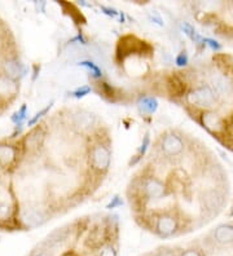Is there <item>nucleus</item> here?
Instances as JSON below:
<instances>
[{
	"label": "nucleus",
	"instance_id": "obj_7",
	"mask_svg": "<svg viewBox=\"0 0 233 256\" xmlns=\"http://www.w3.org/2000/svg\"><path fill=\"white\" fill-rule=\"evenodd\" d=\"M211 238L215 244L221 247L232 246L233 244V225L220 224L212 230Z\"/></svg>",
	"mask_w": 233,
	"mask_h": 256
},
{
	"label": "nucleus",
	"instance_id": "obj_6",
	"mask_svg": "<svg viewBox=\"0 0 233 256\" xmlns=\"http://www.w3.org/2000/svg\"><path fill=\"white\" fill-rule=\"evenodd\" d=\"M201 123L207 131L212 132V134H221L225 128L223 118L217 112H211V110H207L202 114Z\"/></svg>",
	"mask_w": 233,
	"mask_h": 256
},
{
	"label": "nucleus",
	"instance_id": "obj_3",
	"mask_svg": "<svg viewBox=\"0 0 233 256\" xmlns=\"http://www.w3.org/2000/svg\"><path fill=\"white\" fill-rule=\"evenodd\" d=\"M141 193L148 200H158L165 196L166 186L159 178L149 176L141 182Z\"/></svg>",
	"mask_w": 233,
	"mask_h": 256
},
{
	"label": "nucleus",
	"instance_id": "obj_26",
	"mask_svg": "<svg viewBox=\"0 0 233 256\" xmlns=\"http://www.w3.org/2000/svg\"><path fill=\"white\" fill-rule=\"evenodd\" d=\"M202 42H203L205 44H207L208 47L212 48V50H219L221 48V46L217 43L216 40H212V39H208V38H203V40Z\"/></svg>",
	"mask_w": 233,
	"mask_h": 256
},
{
	"label": "nucleus",
	"instance_id": "obj_13",
	"mask_svg": "<svg viewBox=\"0 0 233 256\" xmlns=\"http://www.w3.org/2000/svg\"><path fill=\"white\" fill-rule=\"evenodd\" d=\"M4 72H6V75L8 78L11 79H17L20 75L22 74V68L21 64L15 58L7 60L6 62H4Z\"/></svg>",
	"mask_w": 233,
	"mask_h": 256
},
{
	"label": "nucleus",
	"instance_id": "obj_2",
	"mask_svg": "<svg viewBox=\"0 0 233 256\" xmlns=\"http://www.w3.org/2000/svg\"><path fill=\"white\" fill-rule=\"evenodd\" d=\"M91 164L96 171L106 172L112 163V152L103 142H97L92 146L90 153Z\"/></svg>",
	"mask_w": 233,
	"mask_h": 256
},
{
	"label": "nucleus",
	"instance_id": "obj_20",
	"mask_svg": "<svg viewBox=\"0 0 233 256\" xmlns=\"http://www.w3.org/2000/svg\"><path fill=\"white\" fill-rule=\"evenodd\" d=\"M25 116H26V106L24 105V106H22L19 112H16L15 116H13L12 119H13V122H16L17 124H21L22 120L25 119Z\"/></svg>",
	"mask_w": 233,
	"mask_h": 256
},
{
	"label": "nucleus",
	"instance_id": "obj_1",
	"mask_svg": "<svg viewBox=\"0 0 233 256\" xmlns=\"http://www.w3.org/2000/svg\"><path fill=\"white\" fill-rule=\"evenodd\" d=\"M186 101L193 106L211 109L215 105L216 98H215V92L210 86H201L186 94Z\"/></svg>",
	"mask_w": 233,
	"mask_h": 256
},
{
	"label": "nucleus",
	"instance_id": "obj_17",
	"mask_svg": "<svg viewBox=\"0 0 233 256\" xmlns=\"http://www.w3.org/2000/svg\"><path fill=\"white\" fill-rule=\"evenodd\" d=\"M97 256H118V250H117V247L113 244H104V246L100 248Z\"/></svg>",
	"mask_w": 233,
	"mask_h": 256
},
{
	"label": "nucleus",
	"instance_id": "obj_27",
	"mask_svg": "<svg viewBox=\"0 0 233 256\" xmlns=\"http://www.w3.org/2000/svg\"><path fill=\"white\" fill-rule=\"evenodd\" d=\"M122 204H123V200H122L121 198L118 197V196H115V197L112 200V202H110V203H109V204H108V208H109V210L117 208V207L122 206Z\"/></svg>",
	"mask_w": 233,
	"mask_h": 256
},
{
	"label": "nucleus",
	"instance_id": "obj_14",
	"mask_svg": "<svg viewBox=\"0 0 233 256\" xmlns=\"http://www.w3.org/2000/svg\"><path fill=\"white\" fill-rule=\"evenodd\" d=\"M16 158V150L11 145H0V164L10 166Z\"/></svg>",
	"mask_w": 233,
	"mask_h": 256
},
{
	"label": "nucleus",
	"instance_id": "obj_28",
	"mask_svg": "<svg viewBox=\"0 0 233 256\" xmlns=\"http://www.w3.org/2000/svg\"><path fill=\"white\" fill-rule=\"evenodd\" d=\"M149 18H150V21H153V22H154V24H157V25L163 26V20L161 18V16H159V14L157 12H152V13H150Z\"/></svg>",
	"mask_w": 233,
	"mask_h": 256
},
{
	"label": "nucleus",
	"instance_id": "obj_18",
	"mask_svg": "<svg viewBox=\"0 0 233 256\" xmlns=\"http://www.w3.org/2000/svg\"><path fill=\"white\" fill-rule=\"evenodd\" d=\"M79 65L90 70L91 74H92L95 78H100V76H101V70L99 69V66H97L96 64H93L91 62V61H86V60H84V61H81V62H79Z\"/></svg>",
	"mask_w": 233,
	"mask_h": 256
},
{
	"label": "nucleus",
	"instance_id": "obj_16",
	"mask_svg": "<svg viewBox=\"0 0 233 256\" xmlns=\"http://www.w3.org/2000/svg\"><path fill=\"white\" fill-rule=\"evenodd\" d=\"M181 28H183V32H185V34L188 35L190 39H192V40H194V42H202V40H203V38L199 36V35L197 34L196 30H194V28H193L192 26L188 24V22H183V24H181Z\"/></svg>",
	"mask_w": 233,
	"mask_h": 256
},
{
	"label": "nucleus",
	"instance_id": "obj_11",
	"mask_svg": "<svg viewBox=\"0 0 233 256\" xmlns=\"http://www.w3.org/2000/svg\"><path fill=\"white\" fill-rule=\"evenodd\" d=\"M212 91L217 94H228L232 90V83L225 75L216 74L212 76Z\"/></svg>",
	"mask_w": 233,
	"mask_h": 256
},
{
	"label": "nucleus",
	"instance_id": "obj_24",
	"mask_svg": "<svg viewBox=\"0 0 233 256\" xmlns=\"http://www.w3.org/2000/svg\"><path fill=\"white\" fill-rule=\"evenodd\" d=\"M179 256H205V255L202 254L201 250H198V248H193L192 247V248H186V250H184Z\"/></svg>",
	"mask_w": 233,
	"mask_h": 256
},
{
	"label": "nucleus",
	"instance_id": "obj_10",
	"mask_svg": "<svg viewBox=\"0 0 233 256\" xmlns=\"http://www.w3.org/2000/svg\"><path fill=\"white\" fill-rule=\"evenodd\" d=\"M224 200L216 190H208L202 196V204L207 211H219L223 206Z\"/></svg>",
	"mask_w": 233,
	"mask_h": 256
},
{
	"label": "nucleus",
	"instance_id": "obj_4",
	"mask_svg": "<svg viewBox=\"0 0 233 256\" xmlns=\"http://www.w3.org/2000/svg\"><path fill=\"white\" fill-rule=\"evenodd\" d=\"M185 149L183 138L179 134L170 132L166 134L161 140V152L167 156H180Z\"/></svg>",
	"mask_w": 233,
	"mask_h": 256
},
{
	"label": "nucleus",
	"instance_id": "obj_9",
	"mask_svg": "<svg viewBox=\"0 0 233 256\" xmlns=\"http://www.w3.org/2000/svg\"><path fill=\"white\" fill-rule=\"evenodd\" d=\"M21 220L28 228H35V226H39V225H42L46 222L42 211H39L37 208L24 210L21 214Z\"/></svg>",
	"mask_w": 233,
	"mask_h": 256
},
{
	"label": "nucleus",
	"instance_id": "obj_25",
	"mask_svg": "<svg viewBox=\"0 0 233 256\" xmlns=\"http://www.w3.org/2000/svg\"><path fill=\"white\" fill-rule=\"evenodd\" d=\"M51 106H52V104H51V105H48V106H47V108H44V109L42 110L41 112H38L37 116H35L34 118L31 119L30 122H29V126H33V124H34V123H37V122H38V119H41L42 116H44V114H47V112H48V110L51 109Z\"/></svg>",
	"mask_w": 233,
	"mask_h": 256
},
{
	"label": "nucleus",
	"instance_id": "obj_29",
	"mask_svg": "<svg viewBox=\"0 0 233 256\" xmlns=\"http://www.w3.org/2000/svg\"><path fill=\"white\" fill-rule=\"evenodd\" d=\"M101 10H104V13L105 14H108V16L110 17H115L117 14H118V12L114 10V8H108V6H101Z\"/></svg>",
	"mask_w": 233,
	"mask_h": 256
},
{
	"label": "nucleus",
	"instance_id": "obj_19",
	"mask_svg": "<svg viewBox=\"0 0 233 256\" xmlns=\"http://www.w3.org/2000/svg\"><path fill=\"white\" fill-rule=\"evenodd\" d=\"M153 256H177V254L174 248L163 247V248H159V250L155 251Z\"/></svg>",
	"mask_w": 233,
	"mask_h": 256
},
{
	"label": "nucleus",
	"instance_id": "obj_22",
	"mask_svg": "<svg viewBox=\"0 0 233 256\" xmlns=\"http://www.w3.org/2000/svg\"><path fill=\"white\" fill-rule=\"evenodd\" d=\"M149 144H150V136H149V134L146 132V134H144L141 146H140V156H144V154L146 153V150H148V148H149Z\"/></svg>",
	"mask_w": 233,
	"mask_h": 256
},
{
	"label": "nucleus",
	"instance_id": "obj_30",
	"mask_svg": "<svg viewBox=\"0 0 233 256\" xmlns=\"http://www.w3.org/2000/svg\"><path fill=\"white\" fill-rule=\"evenodd\" d=\"M8 211H10V207L6 204H0V216H7Z\"/></svg>",
	"mask_w": 233,
	"mask_h": 256
},
{
	"label": "nucleus",
	"instance_id": "obj_31",
	"mask_svg": "<svg viewBox=\"0 0 233 256\" xmlns=\"http://www.w3.org/2000/svg\"><path fill=\"white\" fill-rule=\"evenodd\" d=\"M31 256H52V255H51V254L48 252V251L42 250V251H38V252H34Z\"/></svg>",
	"mask_w": 233,
	"mask_h": 256
},
{
	"label": "nucleus",
	"instance_id": "obj_8",
	"mask_svg": "<svg viewBox=\"0 0 233 256\" xmlns=\"http://www.w3.org/2000/svg\"><path fill=\"white\" fill-rule=\"evenodd\" d=\"M95 123H96V116L87 110H81V112H75L74 118H73L74 127L83 132L91 130L95 126Z\"/></svg>",
	"mask_w": 233,
	"mask_h": 256
},
{
	"label": "nucleus",
	"instance_id": "obj_15",
	"mask_svg": "<svg viewBox=\"0 0 233 256\" xmlns=\"http://www.w3.org/2000/svg\"><path fill=\"white\" fill-rule=\"evenodd\" d=\"M16 83L8 76H0V94H10L16 91Z\"/></svg>",
	"mask_w": 233,
	"mask_h": 256
},
{
	"label": "nucleus",
	"instance_id": "obj_21",
	"mask_svg": "<svg viewBox=\"0 0 233 256\" xmlns=\"http://www.w3.org/2000/svg\"><path fill=\"white\" fill-rule=\"evenodd\" d=\"M91 92L90 86H82L81 88H78L77 91L73 92V96L77 97V98H81V97H84L86 94H88Z\"/></svg>",
	"mask_w": 233,
	"mask_h": 256
},
{
	"label": "nucleus",
	"instance_id": "obj_5",
	"mask_svg": "<svg viewBox=\"0 0 233 256\" xmlns=\"http://www.w3.org/2000/svg\"><path fill=\"white\" fill-rule=\"evenodd\" d=\"M154 230L161 238L172 237L177 230V219L171 214H162L155 220Z\"/></svg>",
	"mask_w": 233,
	"mask_h": 256
},
{
	"label": "nucleus",
	"instance_id": "obj_12",
	"mask_svg": "<svg viewBox=\"0 0 233 256\" xmlns=\"http://www.w3.org/2000/svg\"><path fill=\"white\" fill-rule=\"evenodd\" d=\"M137 106L141 112H145V114H153V112H157L158 109V101L157 98L153 96H145L141 97L137 102Z\"/></svg>",
	"mask_w": 233,
	"mask_h": 256
},
{
	"label": "nucleus",
	"instance_id": "obj_23",
	"mask_svg": "<svg viewBox=\"0 0 233 256\" xmlns=\"http://www.w3.org/2000/svg\"><path fill=\"white\" fill-rule=\"evenodd\" d=\"M175 64H176L177 66H180V68L185 66L186 64H188V54H186L185 52H181V54H177L176 60H175Z\"/></svg>",
	"mask_w": 233,
	"mask_h": 256
}]
</instances>
